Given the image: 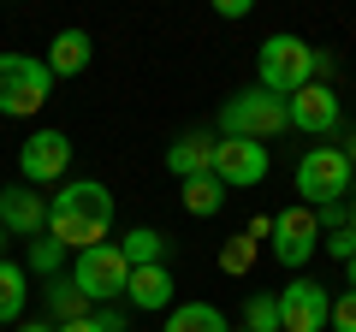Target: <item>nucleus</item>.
I'll list each match as a JSON object with an SVG mask.
<instances>
[{
    "label": "nucleus",
    "instance_id": "1",
    "mask_svg": "<svg viewBox=\"0 0 356 332\" xmlns=\"http://www.w3.org/2000/svg\"><path fill=\"white\" fill-rule=\"evenodd\" d=\"M107 231H113V190L102 179H72L54 190V202H48V238L54 243L83 256L95 243H107Z\"/></svg>",
    "mask_w": 356,
    "mask_h": 332
},
{
    "label": "nucleus",
    "instance_id": "2",
    "mask_svg": "<svg viewBox=\"0 0 356 332\" xmlns=\"http://www.w3.org/2000/svg\"><path fill=\"white\" fill-rule=\"evenodd\" d=\"M303 83H315V48L303 36H267L255 48V90L291 101Z\"/></svg>",
    "mask_w": 356,
    "mask_h": 332
},
{
    "label": "nucleus",
    "instance_id": "3",
    "mask_svg": "<svg viewBox=\"0 0 356 332\" xmlns=\"http://www.w3.org/2000/svg\"><path fill=\"white\" fill-rule=\"evenodd\" d=\"M48 95H54L48 60H36V53H0V113H6V119L42 113Z\"/></svg>",
    "mask_w": 356,
    "mask_h": 332
},
{
    "label": "nucleus",
    "instance_id": "4",
    "mask_svg": "<svg viewBox=\"0 0 356 332\" xmlns=\"http://www.w3.org/2000/svg\"><path fill=\"white\" fill-rule=\"evenodd\" d=\"M280 131H291L285 119V101L267 90H238L226 107H220V137H250V142H273Z\"/></svg>",
    "mask_w": 356,
    "mask_h": 332
},
{
    "label": "nucleus",
    "instance_id": "5",
    "mask_svg": "<svg viewBox=\"0 0 356 332\" xmlns=\"http://www.w3.org/2000/svg\"><path fill=\"white\" fill-rule=\"evenodd\" d=\"M297 196H303V208H327V202H344L350 196V160H344V149H309L303 160H297Z\"/></svg>",
    "mask_w": 356,
    "mask_h": 332
},
{
    "label": "nucleus",
    "instance_id": "6",
    "mask_svg": "<svg viewBox=\"0 0 356 332\" xmlns=\"http://www.w3.org/2000/svg\"><path fill=\"white\" fill-rule=\"evenodd\" d=\"M72 285L89 297V303H113V297H125V285H131V261L119 256V243H95V249L77 256Z\"/></svg>",
    "mask_w": 356,
    "mask_h": 332
},
{
    "label": "nucleus",
    "instance_id": "7",
    "mask_svg": "<svg viewBox=\"0 0 356 332\" xmlns=\"http://www.w3.org/2000/svg\"><path fill=\"white\" fill-rule=\"evenodd\" d=\"M273 261H280V267H309V256H315L321 249V219H315V208H280V214H273Z\"/></svg>",
    "mask_w": 356,
    "mask_h": 332
},
{
    "label": "nucleus",
    "instance_id": "8",
    "mask_svg": "<svg viewBox=\"0 0 356 332\" xmlns=\"http://www.w3.org/2000/svg\"><path fill=\"white\" fill-rule=\"evenodd\" d=\"M267 172H273L267 142H250V137H220L214 142V179L226 184V190H255Z\"/></svg>",
    "mask_w": 356,
    "mask_h": 332
},
{
    "label": "nucleus",
    "instance_id": "9",
    "mask_svg": "<svg viewBox=\"0 0 356 332\" xmlns=\"http://www.w3.org/2000/svg\"><path fill=\"white\" fill-rule=\"evenodd\" d=\"M65 166H72V137L65 131H36V137H24V149H18V184H60Z\"/></svg>",
    "mask_w": 356,
    "mask_h": 332
},
{
    "label": "nucleus",
    "instance_id": "10",
    "mask_svg": "<svg viewBox=\"0 0 356 332\" xmlns=\"http://www.w3.org/2000/svg\"><path fill=\"white\" fill-rule=\"evenodd\" d=\"M332 320V297L321 291V279H303L297 273L280 291V332H321Z\"/></svg>",
    "mask_w": 356,
    "mask_h": 332
},
{
    "label": "nucleus",
    "instance_id": "11",
    "mask_svg": "<svg viewBox=\"0 0 356 332\" xmlns=\"http://www.w3.org/2000/svg\"><path fill=\"white\" fill-rule=\"evenodd\" d=\"M285 119H291V131H303V137H332L344 119L339 95L327 90V83H303V90L285 101Z\"/></svg>",
    "mask_w": 356,
    "mask_h": 332
},
{
    "label": "nucleus",
    "instance_id": "12",
    "mask_svg": "<svg viewBox=\"0 0 356 332\" xmlns=\"http://www.w3.org/2000/svg\"><path fill=\"white\" fill-rule=\"evenodd\" d=\"M0 226L13 231V238H42V231H48V202H42V190L6 184V190H0Z\"/></svg>",
    "mask_w": 356,
    "mask_h": 332
},
{
    "label": "nucleus",
    "instance_id": "13",
    "mask_svg": "<svg viewBox=\"0 0 356 332\" xmlns=\"http://www.w3.org/2000/svg\"><path fill=\"white\" fill-rule=\"evenodd\" d=\"M214 142H220V137H208V131H184V137L166 149V172H172L178 184H184V179H202V172H214Z\"/></svg>",
    "mask_w": 356,
    "mask_h": 332
},
{
    "label": "nucleus",
    "instance_id": "14",
    "mask_svg": "<svg viewBox=\"0 0 356 332\" xmlns=\"http://www.w3.org/2000/svg\"><path fill=\"white\" fill-rule=\"evenodd\" d=\"M42 60H48L54 77H83V65L95 60V42H89V30H60Z\"/></svg>",
    "mask_w": 356,
    "mask_h": 332
},
{
    "label": "nucleus",
    "instance_id": "15",
    "mask_svg": "<svg viewBox=\"0 0 356 332\" xmlns=\"http://www.w3.org/2000/svg\"><path fill=\"white\" fill-rule=\"evenodd\" d=\"M131 308H172V273L154 261V267H131V285H125Z\"/></svg>",
    "mask_w": 356,
    "mask_h": 332
},
{
    "label": "nucleus",
    "instance_id": "16",
    "mask_svg": "<svg viewBox=\"0 0 356 332\" xmlns=\"http://www.w3.org/2000/svg\"><path fill=\"white\" fill-rule=\"evenodd\" d=\"M30 303V267H13V261H0V326H18Z\"/></svg>",
    "mask_w": 356,
    "mask_h": 332
},
{
    "label": "nucleus",
    "instance_id": "17",
    "mask_svg": "<svg viewBox=\"0 0 356 332\" xmlns=\"http://www.w3.org/2000/svg\"><path fill=\"white\" fill-rule=\"evenodd\" d=\"M161 332H232V326H226V315L214 303H178Z\"/></svg>",
    "mask_w": 356,
    "mask_h": 332
},
{
    "label": "nucleus",
    "instance_id": "18",
    "mask_svg": "<svg viewBox=\"0 0 356 332\" xmlns=\"http://www.w3.org/2000/svg\"><path fill=\"white\" fill-rule=\"evenodd\" d=\"M184 208H191L196 219H208V214H220V208H226V184L214 179V172H202V179H184Z\"/></svg>",
    "mask_w": 356,
    "mask_h": 332
},
{
    "label": "nucleus",
    "instance_id": "19",
    "mask_svg": "<svg viewBox=\"0 0 356 332\" xmlns=\"http://www.w3.org/2000/svg\"><path fill=\"white\" fill-rule=\"evenodd\" d=\"M119 256L131 261V267H154V261L166 256V238L154 226H137V231H125V243H119Z\"/></svg>",
    "mask_w": 356,
    "mask_h": 332
},
{
    "label": "nucleus",
    "instance_id": "20",
    "mask_svg": "<svg viewBox=\"0 0 356 332\" xmlns=\"http://www.w3.org/2000/svg\"><path fill=\"white\" fill-rule=\"evenodd\" d=\"M243 332H280V297L273 291H250V303H243Z\"/></svg>",
    "mask_w": 356,
    "mask_h": 332
},
{
    "label": "nucleus",
    "instance_id": "21",
    "mask_svg": "<svg viewBox=\"0 0 356 332\" xmlns=\"http://www.w3.org/2000/svg\"><path fill=\"white\" fill-rule=\"evenodd\" d=\"M60 261H65V243H54L48 231H42V238H30V273H60Z\"/></svg>",
    "mask_w": 356,
    "mask_h": 332
},
{
    "label": "nucleus",
    "instance_id": "22",
    "mask_svg": "<svg viewBox=\"0 0 356 332\" xmlns=\"http://www.w3.org/2000/svg\"><path fill=\"white\" fill-rule=\"evenodd\" d=\"M83 303H89V297L77 291L72 279H54V315H65V320H83V315H89Z\"/></svg>",
    "mask_w": 356,
    "mask_h": 332
},
{
    "label": "nucleus",
    "instance_id": "23",
    "mask_svg": "<svg viewBox=\"0 0 356 332\" xmlns=\"http://www.w3.org/2000/svg\"><path fill=\"white\" fill-rule=\"evenodd\" d=\"M332 332H356V291H344V297H332V320H327Z\"/></svg>",
    "mask_w": 356,
    "mask_h": 332
},
{
    "label": "nucleus",
    "instance_id": "24",
    "mask_svg": "<svg viewBox=\"0 0 356 332\" xmlns=\"http://www.w3.org/2000/svg\"><path fill=\"white\" fill-rule=\"evenodd\" d=\"M250 256H255V243H250V238H232L226 256H220V267H226V273H243V267H250Z\"/></svg>",
    "mask_w": 356,
    "mask_h": 332
},
{
    "label": "nucleus",
    "instance_id": "25",
    "mask_svg": "<svg viewBox=\"0 0 356 332\" xmlns=\"http://www.w3.org/2000/svg\"><path fill=\"white\" fill-rule=\"evenodd\" d=\"M321 249H327V256H339V261H350L356 256V231L344 226V231H327V238H321Z\"/></svg>",
    "mask_w": 356,
    "mask_h": 332
},
{
    "label": "nucleus",
    "instance_id": "26",
    "mask_svg": "<svg viewBox=\"0 0 356 332\" xmlns=\"http://www.w3.org/2000/svg\"><path fill=\"white\" fill-rule=\"evenodd\" d=\"M220 18H250V0H214Z\"/></svg>",
    "mask_w": 356,
    "mask_h": 332
},
{
    "label": "nucleus",
    "instance_id": "27",
    "mask_svg": "<svg viewBox=\"0 0 356 332\" xmlns=\"http://www.w3.org/2000/svg\"><path fill=\"white\" fill-rule=\"evenodd\" d=\"M243 238H250V243H261V238H273V219H267V214H255V219H250V231H243Z\"/></svg>",
    "mask_w": 356,
    "mask_h": 332
},
{
    "label": "nucleus",
    "instance_id": "28",
    "mask_svg": "<svg viewBox=\"0 0 356 332\" xmlns=\"http://www.w3.org/2000/svg\"><path fill=\"white\" fill-rule=\"evenodd\" d=\"M60 332H107V326L95 315H83V320H60Z\"/></svg>",
    "mask_w": 356,
    "mask_h": 332
},
{
    "label": "nucleus",
    "instance_id": "29",
    "mask_svg": "<svg viewBox=\"0 0 356 332\" xmlns=\"http://www.w3.org/2000/svg\"><path fill=\"white\" fill-rule=\"evenodd\" d=\"M344 285H350V291H356V256L344 261Z\"/></svg>",
    "mask_w": 356,
    "mask_h": 332
},
{
    "label": "nucleus",
    "instance_id": "30",
    "mask_svg": "<svg viewBox=\"0 0 356 332\" xmlns=\"http://www.w3.org/2000/svg\"><path fill=\"white\" fill-rule=\"evenodd\" d=\"M18 332H60V326H42V320H24V326H18Z\"/></svg>",
    "mask_w": 356,
    "mask_h": 332
},
{
    "label": "nucleus",
    "instance_id": "31",
    "mask_svg": "<svg viewBox=\"0 0 356 332\" xmlns=\"http://www.w3.org/2000/svg\"><path fill=\"white\" fill-rule=\"evenodd\" d=\"M344 160H350V172H356V131H350V149H344Z\"/></svg>",
    "mask_w": 356,
    "mask_h": 332
},
{
    "label": "nucleus",
    "instance_id": "32",
    "mask_svg": "<svg viewBox=\"0 0 356 332\" xmlns=\"http://www.w3.org/2000/svg\"><path fill=\"white\" fill-rule=\"evenodd\" d=\"M350 231H356V184H350Z\"/></svg>",
    "mask_w": 356,
    "mask_h": 332
},
{
    "label": "nucleus",
    "instance_id": "33",
    "mask_svg": "<svg viewBox=\"0 0 356 332\" xmlns=\"http://www.w3.org/2000/svg\"><path fill=\"white\" fill-rule=\"evenodd\" d=\"M0 249H6V226H0ZM0 261H6V256H0Z\"/></svg>",
    "mask_w": 356,
    "mask_h": 332
},
{
    "label": "nucleus",
    "instance_id": "34",
    "mask_svg": "<svg viewBox=\"0 0 356 332\" xmlns=\"http://www.w3.org/2000/svg\"><path fill=\"white\" fill-rule=\"evenodd\" d=\"M232 332H243V326H232Z\"/></svg>",
    "mask_w": 356,
    "mask_h": 332
}]
</instances>
